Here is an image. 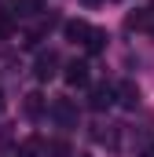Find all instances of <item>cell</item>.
I'll use <instances>...</instances> for the list:
<instances>
[{
    "instance_id": "4fadbf2b",
    "label": "cell",
    "mask_w": 154,
    "mask_h": 157,
    "mask_svg": "<svg viewBox=\"0 0 154 157\" xmlns=\"http://www.w3.org/2000/svg\"><path fill=\"white\" fill-rule=\"evenodd\" d=\"M143 157H154V154H143Z\"/></svg>"
},
{
    "instance_id": "5b68a950",
    "label": "cell",
    "mask_w": 154,
    "mask_h": 157,
    "mask_svg": "<svg viewBox=\"0 0 154 157\" xmlns=\"http://www.w3.org/2000/svg\"><path fill=\"white\" fill-rule=\"evenodd\" d=\"M66 84L70 88H81V84H88V62H81V59H74V62H66Z\"/></svg>"
},
{
    "instance_id": "ba28073f",
    "label": "cell",
    "mask_w": 154,
    "mask_h": 157,
    "mask_svg": "<svg viewBox=\"0 0 154 157\" xmlns=\"http://www.w3.org/2000/svg\"><path fill=\"white\" fill-rule=\"evenodd\" d=\"M103 48H107V29H99V26H95V29H92V37L84 40V51H88V55H99Z\"/></svg>"
},
{
    "instance_id": "7a4b0ae2",
    "label": "cell",
    "mask_w": 154,
    "mask_h": 157,
    "mask_svg": "<svg viewBox=\"0 0 154 157\" xmlns=\"http://www.w3.org/2000/svg\"><path fill=\"white\" fill-rule=\"evenodd\" d=\"M48 113L59 121V124H66V128L77 124V106H74V99H55V102L48 106Z\"/></svg>"
},
{
    "instance_id": "52a82bcc",
    "label": "cell",
    "mask_w": 154,
    "mask_h": 157,
    "mask_svg": "<svg viewBox=\"0 0 154 157\" xmlns=\"http://www.w3.org/2000/svg\"><path fill=\"white\" fill-rule=\"evenodd\" d=\"M40 154H48V143L37 139V135H33V139H26V143L18 146V157H40Z\"/></svg>"
},
{
    "instance_id": "6da1fadb",
    "label": "cell",
    "mask_w": 154,
    "mask_h": 157,
    "mask_svg": "<svg viewBox=\"0 0 154 157\" xmlns=\"http://www.w3.org/2000/svg\"><path fill=\"white\" fill-rule=\"evenodd\" d=\"M114 102H117V88H114V84H107V80L95 84L92 95H88V106H92V110H110Z\"/></svg>"
},
{
    "instance_id": "8992f818",
    "label": "cell",
    "mask_w": 154,
    "mask_h": 157,
    "mask_svg": "<svg viewBox=\"0 0 154 157\" xmlns=\"http://www.w3.org/2000/svg\"><path fill=\"white\" fill-rule=\"evenodd\" d=\"M117 102H121L125 110H136V106H140V88H136L132 80L117 84Z\"/></svg>"
},
{
    "instance_id": "9c48e42d",
    "label": "cell",
    "mask_w": 154,
    "mask_h": 157,
    "mask_svg": "<svg viewBox=\"0 0 154 157\" xmlns=\"http://www.w3.org/2000/svg\"><path fill=\"white\" fill-rule=\"evenodd\" d=\"M40 7H44V0H15V15H18V18H30V15H37Z\"/></svg>"
},
{
    "instance_id": "277c9868",
    "label": "cell",
    "mask_w": 154,
    "mask_h": 157,
    "mask_svg": "<svg viewBox=\"0 0 154 157\" xmlns=\"http://www.w3.org/2000/svg\"><path fill=\"white\" fill-rule=\"evenodd\" d=\"M55 66H59V55H55V51H40L37 62H33L37 80H51V77H55Z\"/></svg>"
},
{
    "instance_id": "3957f363",
    "label": "cell",
    "mask_w": 154,
    "mask_h": 157,
    "mask_svg": "<svg viewBox=\"0 0 154 157\" xmlns=\"http://www.w3.org/2000/svg\"><path fill=\"white\" fill-rule=\"evenodd\" d=\"M92 29H95V26H88L84 18H70V22H63V33H66V40H74V44H81V48H84V40L92 37Z\"/></svg>"
},
{
    "instance_id": "8fae6325",
    "label": "cell",
    "mask_w": 154,
    "mask_h": 157,
    "mask_svg": "<svg viewBox=\"0 0 154 157\" xmlns=\"http://www.w3.org/2000/svg\"><path fill=\"white\" fill-rule=\"evenodd\" d=\"M48 157H74V150H70V143L55 139V143H48Z\"/></svg>"
},
{
    "instance_id": "30bf717a",
    "label": "cell",
    "mask_w": 154,
    "mask_h": 157,
    "mask_svg": "<svg viewBox=\"0 0 154 157\" xmlns=\"http://www.w3.org/2000/svg\"><path fill=\"white\" fill-rule=\"evenodd\" d=\"M26 113H30V117H40V113H44V95H40V91H30V95H26Z\"/></svg>"
},
{
    "instance_id": "7c38bea8",
    "label": "cell",
    "mask_w": 154,
    "mask_h": 157,
    "mask_svg": "<svg viewBox=\"0 0 154 157\" xmlns=\"http://www.w3.org/2000/svg\"><path fill=\"white\" fill-rule=\"evenodd\" d=\"M0 113H4V95H0Z\"/></svg>"
}]
</instances>
